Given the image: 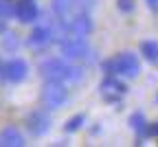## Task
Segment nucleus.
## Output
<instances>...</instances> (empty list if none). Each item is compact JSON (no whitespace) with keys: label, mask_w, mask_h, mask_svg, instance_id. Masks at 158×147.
Returning <instances> with one entry per match:
<instances>
[{"label":"nucleus","mask_w":158,"mask_h":147,"mask_svg":"<svg viewBox=\"0 0 158 147\" xmlns=\"http://www.w3.org/2000/svg\"><path fill=\"white\" fill-rule=\"evenodd\" d=\"M40 73L44 81H64V83H79L84 79V68L70 64L66 57H46L40 61Z\"/></svg>","instance_id":"f257e3e1"},{"label":"nucleus","mask_w":158,"mask_h":147,"mask_svg":"<svg viewBox=\"0 0 158 147\" xmlns=\"http://www.w3.org/2000/svg\"><path fill=\"white\" fill-rule=\"evenodd\" d=\"M103 70L106 75H121V77H127V79H134L141 75V61L134 53H118L116 57L103 61Z\"/></svg>","instance_id":"f03ea898"},{"label":"nucleus","mask_w":158,"mask_h":147,"mask_svg":"<svg viewBox=\"0 0 158 147\" xmlns=\"http://www.w3.org/2000/svg\"><path fill=\"white\" fill-rule=\"evenodd\" d=\"M57 44H59L62 57H66L70 61L92 59V48H90L88 40L84 35H64L62 40H57Z\"/></svg>","instance_id":"7ed1b4c3"},{"label":"nucleus","mask_w":158,"mask_h":147,"mask_svg":"<svg viewBox=\"0 0 158 147\" xmlns=\"http://www.w3.org/2000/svg\"><path fill=\"white\" fill-rule=\"evenodd\" d=\"M68 101V88L64 81H44L42 86V103L48 110H59Z\"/></svg>","instance_id":"20e7f679"},{"label":"nucleus","mask_w":158,"mask_h":147,"mask_svg":"<svg viewBox=\"0 0 158 147\" xmlns=\"http://www.w3.org/2000/svg\"><path fill=\"white\" fill-rule=\"evenodd\" d=\"M29 75V64L22 57H11V59H0V79L9 83H20Z\"/></svg>","instance_id":"39448f33"},{"label":"nucleus","mask_w":158,"mask_h":147,"mask_svg":"<svg viewBox=\"0 0 158 147\" xmlns=\"http://www.w3.org/2000/svg\"><path fill=\"white\" fill-rule=\"evenodd\" d=\"M55 40H57V33H55L53 24H37V27L29 33L27 46L33 48V51H42V48L51 46Z\"/></svg>","instance_id":"423d86ee"},{"label":"nucleus","mask_w":158,"mask_h":147,"mask_svg":"<svg viewBox=\"0 0 158 147\" xmlns=\"http://www.w3.org/2000/svg\"><path fill=\"white\" fill-rule=\"evenodd\" d=\"M51 123H53V119L48 114V108H37L27 116V128L33 136H44L51 130Z\"/></svg>","instance_id":"0eeeda50"},{"label":"nucleus","mask_w":158,"mask_h":147,"mask_svg":"<svg viewBox=\"0 0 158 147\" xmlns=\"http://www.w3.org/2000/svg\"><path fill=\"white\" fill-rule=\"evenodd\" d=\"M99 90L108 101H116L118 97H123L127 92V86L121 79H116V75H106L101 79V83H99Z\"/></svg>","instance_id":"6e6552de"},{"label":"nucleus","mask_w":158,"mask_h":147,"mask_svg":"<svg viewBox=\"0 0 158 147\" xmlns=\"http://www.w3.org/2000/svg\"><path fill=\"white\" fill-rule=\"evenodd\" d=\"M40 18V7L35 0H15V20L22 24H33Z\"/></svg>","instance_id":"1a4fd4ad"},{"label":"nucleus","mask_w":158,"mask_h":147,"mask_svg":"<svg viewBox=\"0 0 158 147\" xmlns=\"http://www.w3.org/2000/svg\"><path fill=\"white\" fill-rule=\"evenodd\" d=\"M24 145H27V141H24L22 132L13 128V125H9V128L0 132V147H24Z\"/></svg>","instance_id":"9d476101"},{"label":"nucleus","mask_w":158,"mask_h":147,"mask_svg":"<svg viewBox=\"0 0 158 147\" xmlns=\"http://www.w3.org/2000/svg\"><path fill=\"white\" fill-rule=\"evenodd\" d=\"M53 15L59 20H66L75 15V0H53Z\"/></svg>","instance_id":"9b49d317"},{"label":"nucleus","mask_w":158,"mask_h":147,"mask_svg":"<svg viewBox=\"0 0 158 147\" xmlns=\"http://www.w3.org/2000/svg\"><path fill=\"white\" fill-rule=\"evenodd\" d=\"M130 125H132V130H134L138 136H145L147 130H149V123H147V119H145L143 112H134V114L130 116Z\"/></svg>","instance_id":"f8f14e48"},{"label":"nucleus","mask_w":158,"mask_h":147,"mask_svg":"<svg viewBox=\"0 0 158 147\" xmlns=\"http://www.w3.org/2000/svg\"><path fill=\"white\" fill-rule=\"evenodd\" d=\"M141 55L147 61L156 64V61H158V40H145L141 44Z\"/></svg>","instance_id":"ddd939ff"},{"label":"nucleus","mask_w":158,"mask_h":147,"mask_svg":"<svg viewBox=\"0 0 158 147\" xmlns=\"http://www.w3.org/2000/svg\"><path fill=\"white\" fill-rule=\"evenodd\" d=\"M15 18V2L13 0H0V20H11Z\"/></svg>","instance_id":"4468645a"},{"label":"nucleus","mask_w":158,"mask_h":147,"mask_svg":"<svg viewBox=\"0 0 158 147\" xmlns=\"http://www.w3.org/2000/svg\"><path fill=\"white\" fill-rule=\"evenodd\" d=\"M86 123V114H75V116H70L68 121H66V125H64V130L66 132H77L79 128H81V125Z\"/></svg>","instance_id":"2eb2a0df"},{"label":"nucleus","mask_w":158,"mask_h":147,"mask_svg":"<svg viewBox=\"0 0 158 147\" xmlns=\"http://www.w3.org/2000/svg\"><path fill=\"white\" fill-rule=\"evenodd\" d=\"M97 7V0H75V13H90Z\"/></svg>","instance_id":"dca6fc26"},{"label":"nucleus","mask_w":158,"mask_h":147,"mask_svg":"<svg viewBox=\"0 0 158 147\" xmlns=\"http://www.w3.org/2000/svg\"><path fill=\"white\" fill-rule=\"evenodd\" d=\"M18 46H20L18 37H15L13 33H5V37H2V48H5V51H15Z\"/></svg>","instance_id":"f3484780"},{"label":"nucleus","mask_w":158,"mask_h":147,"mask_svg":"<svg viewBox=\"0 0 158 147\" xmlns=\"http://www.w3.org/2000/svg\"><path fill=\"white\" fill-rule=\"evenodd\" d=\"M116 7L121 13H132L134 11V0H116Z\"/></svg>","instance_id":"a211bd4d"},{"label":"nucleus","mask_w":158,"mask_h":147,"mask_svg":"<svg viewBox=\"0 0 158 147\" xmlns=\"http://www.w3.org/2000/svg\"><path fill=\"white\" fill-rule=\"evenodd\" d=\"M147 134H149V136H158V123L149 125V130H147Z\"/></svg>","instance_id":"6ab92c4d"},{"label":"nucleus","mask_w":158,"mask_h":147,"mask_svg":"<svg viewBox=\"0 0 158 147\" xmlns=\"http://www.w3.org/2000/svg\"><path fill=\"white\" fill-rule=\"evenodd\" d=\"M147 7L152 11H158V0H147Z\"/></svg>","instance_id":"aec40b11"},{"label":"nucleus","mask_w":158,"mask_h":147,"mask_svg":"<svg viewBox=\"0 0 158 147\" xmlns=\"http://www.w3.org/2000/svg\"><path fill=\"white\" fill-rule=\"evenodd\" d=\"M156 103H158V97H156Z\"/></svg>","instance_id":"412c9836"}]
</instances>
